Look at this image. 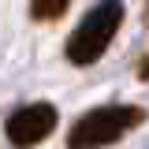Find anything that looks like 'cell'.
<instances>
[{"mask_svg":"<svg viewBox=\"0 0 149 149\" xmlns=\"http://www.w3.org/2000/svg\"><path fill=\"white\" fill-rule=\"evenodd\" d=\"M146 119V112L138 104H104V108L86 112L71 130H67V146L71 149H101L119 142L127 130H134Z\"/></svg>","mask_w":149,"mask_h":149,"instance_id":"cell-2","label":"cell"},{"mask_svg":"<svg viewBox=\"0 0 149 149\" xmlns=\"http://www.w3.org/2000/svg\"><path fill=\"white\" fill-rule=\"evenodd\" d=\"M56 119H60V116H56V108L49 101H34V104H19V108L8 116L4 130H8V142L15 149H30V146L45 142L56 130Z\"/></svg>","mask_w":149,"mask_h":149,"instance_id":"cell-3","label":"cell"},{"mask_svg":"<svg viewBox=\"0 0 149 149\" xmlns=\"http://www.w3.org/2000/svg\"><path fill=\"white\" fill-rule=\"evenodd\" d=\"M138 74H142V78H149V60H142V63H138Z\"/></svg>","mask_w":149,"mask_h":149,"instance_id":"cell-5","label":"cell"},{"mask_svg":"<svg viewBox=\"0 0 149 149\" xmlns=\"http://www.w3.org/2000/svg\"><path fill=\"white\" fill-rule=\"evenodd\" d=\"M119 22H123V0H97L90 11L82 15V22L74 26V34L67 37L63 52L71 63L78 67H90L101 56L108 52L112 37L119 34Z\"/></svg>","mask_w":149,"mask_h":149,"instance_id":"cell-1","label":"cell"},{"mask_svg":"<svg viewBox=\"0 0 149 149\" xmlns=\"http://www.w3.org/2000/svg\"><path fill=\"white\" fill-rule=\"evenodd\" d=\"M146 22H149V0H146Z\"/></svg>","mask_w":149,"mask_h":149,"instance_id":"cell-6","label":"cell"},{"mask_svg":"<svg viewBox=\"0 0 149 149\" xmlns=\"http://www.w3.org/2000/svg\"><path fill=\"white\" fill-rule=\"evenodd\" d=\"M67 8H71V0H30V15L37 22H56L67 15Z\"/></svg>","mask_w":149,"mask_h":149,"instance_id":"cell-4","label":"cell"}]
</instances>
